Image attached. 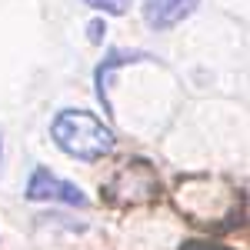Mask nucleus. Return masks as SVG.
<instances>
[{"label": "nucleus", "instance_id": "3", "mask_svg": "<svg viewBox=\"0 0 250 250\" xmlns=\"http://www.w3.org/2000/svg\"><path fill=\"white\" fill-rule=\"evenodd\" d=\"M147 60H157L154 54L147 50H107V57L97 63L94 70V87H97V100L104 104V114H114V100H110V87H114V74L120 67H134V63H147Z\"/></svg>", "mask_w": 250, "mask_h": 250}, {"label": "nucleus", "instance_id": "4", "mask_svg": "<svg viewBox=\"0 0 250 250\" xmlns=\"http://www.w3.org/2000/svg\"><path fill=\"white\" fill-rule=\"evenodd\" d=\"M197 7L200 0H144L140 10H144V23L157 34H164V30H173L177 23H184Z\"/></svg>", "mask_w": 250, "mask_h": 250}, {"label": "nucleus", "instance_id": "2", "mask_svg": "<svg viewBox=\"0 0 250 250\" xmlns=\"http://www.w3.org/2000/svg\"><path fill=\"white\" fill-rule=\"evenodd\" d=\"M23 197L34 200V204H67V207H87L90 204V197L80 190L77 184L57 177L50 167H34L30 170Z\"/></svg>", "mask_w": 250, "mask_h": 250}, {"label": "nucleus", "instance_id": "6", "mask_svg": "<svg viewBox=\"0 0 250 250\" xmlns=\"http://www.w3.org/2000/svg\"><path fill=\"white\" fill-rule=\"evenodd\" d=\"M87 37H90V43H104V37H107V23H104V17H94L90 23H87Z\"/></svg>", "mask_w": 250, "mask_h": 250}, {"label": "nucleus", "instance_id": "8", "mask_svg": "<svg viewBox=\"0 0 250 250\" xmlns=\"http://www.w3.org/2000/svg\"><path fill=\"white\" fill-rule=\"evenodd\" d=\"M0 157H3V144H0Z\"/></svg>", "mask_w": 250, "mask_h": 250}, {"label": "nucleus", "instance_id": "1", "mask_svg": "<svg viewBox=\"0 0 250 250\" xmlns=\"http://www.w3.org/2000/svg\"><path fill=\"white\" fill-rule=\"evenodd\" d=\"M50 140L60 154L74 157L80 164H97L117 150V134L90 110H60L50 120Z\"/></svg>", "mask_w": 250, "mask_h": 250}, {"label": "nucleus", "instance_id": "5", "mask_svg": "<svg viewBox=\"0 0 250 250\" xmlns=\"http://www.w3.org/2000/svg\"><path fill=\"white\" fill-rule=\"evenodd\" d=\"M83 3L94 7L97 14H104V17H124L134 7V0H83Z\"/></svg>", "mask_w": 250, "mask_h": 250}, {"label": "nucleus", "instance_id": "7", "mask_svg": "<svg viewBox=\"0 0 250 250\" xmlns=\"http://www.w3.org/2000/svg\"><path fill=\"white\" fill-rule=\"evenodd\" d=\"M180 250H233V247H220V244H200V240H190V244H184Z\"/></svg>", "mask_w": 250, "mask_h": 250}]
</instances>
